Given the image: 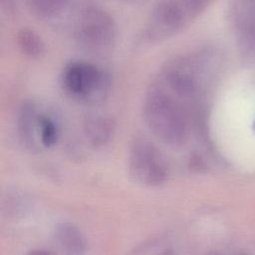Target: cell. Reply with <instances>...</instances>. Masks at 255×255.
I'll use <instances>...</instances> for the list:
<instances>
[{"label": "cell", "mask_w": 255, "mask_h": 255, "mask_svg": "<svg viewBox=\"0 0 255 255\" xmlns=\"http://www.w3.org/2000/svg\"><path fill=\"white\" fill-rule=\"evenodd\" d=\"M187 107L155 81L145 94L143 118L150 131L163 143L182 145L188 135Z\"/></svg>", "instance_id": "cell-1"}, {"label": "cell", "mask_w": 255, "mask_h": 255, "mask_svg": "<svg viewBox=\"0 0 255 255\" xmlns=\"http://www.w3.org/2000/svg\"><path fill=\"white\" fill-rule=\"evenodd\" d=\"M61 85L73 99L86 104H99L108 98L112 78L106 70L92 63L73 61L64 68Z\"/></svg>", "instance_id": "cell-2"}, {"label": "cell", "mask_w": 255, "mask_h": 255, "mask_svg": "<svg viewBox=\"0 0 255 255\" xmlns=\"http://www.w3.org/2000/svg\"><path fill=\"white\" fill-rule=\"evenodd\" d=\"M128 173L141 185L159 186L168 178V166L160 150L148 139L136 137L128 151Z\"/></svg>", "instance_id": "cell-3"}, {"label": "cell", "mask_w": 255, "mask_h": 255, "mask_svg": "<svg viewBox=\"0 0 255 255\" xmlns=\"http://www.w3.org/2000/svg\"><path fill=\"white\" fill-rule=\"evenodd\" d=\"M116 32L113 17L102 9L91 7L83 13L76 36L78 43L86 51L101 54L114 45Z\"/></svg>", "instance_id": "cell-4"}, {"label": "cell", "mask_w": 255, "mask_h": 255, "mask_svg": "<svg viewBox=\"0 0 255 255\" xmlns=\"http://www.w3.org/2000/svg\"><path fill=\"white\" fill-rule=\"evenodd\" d=\"M188 19L183 5L175 0H162L153 9L143 37L151 43L165 40L178 33Z\"/></svg>", "instance_id": "cell-5"}, {"label": "cell", "mask_w": 255, "mask_h": 255, "mask_svg": "<svg viewBox=\"0 0 255 255\" xmlns=\"http://www.w3.org/2000/svg\"><path fill=\"white\" fill-rule=\"evenodd\" d=\"M39 106L33 101H25L19 108L17 115V134L21 144L30 152L42 150L39 138Z\"/></svg>", "instance_id": "cell-6"}, {"label": "cell", "mask_w": 255, "mask_h": 255, "mask_svg": "<svg viewBox=\"0 0 255 255\" xmlns=\"http://www.w3.org/2000/svg\"><path fill=\"white\" fill-rule=\"evenodd\" d=\"M115 122L112 118L93 114L89 115L84 121V134L87 141L94 147H103L113 138L115 133Z\"/></svg>", "instance_id": "cell-7"}, {"label": "cell", "mask_w": 255, "mask_h": 255, "mask_svg": "<svg viewBox=\"0 0 255 255\" xmlns=\"http://www.w3.org/2000/svg\"><path fill=\"white\" fill-rule=\"evenodd\" d=\"M55 240L61 250L67 254H84L87 241L83 232L69 222L59 223L54 231Z\"/></svg>", "instance_id": "cell-8"}, {"label": "cell", "mask_w": 255, "mask_h": 255, "mask_svg": "<svg viewBox=\"0 0 255 255\" xmlns=\"http://www.w3.org/2000/svg\"><path fill=\"white\" fill-rule=\"evenodd\" d=\"M237 22L242 37L255 44V0H238Z\"/></svg>", "instance_id": "cell-9"}, {"label": "cell", "mask_w": 255, "mask_h": 255, "mask_svg": "<svg viewBox=\"0 0 255 255\" xmlns=\"http://www.w3.org/2000/svg\"><path fill=\"white\" fill-rule=\"evenodd\" d=\"M16 41L21 52L31 59H40L45 54L46 46L44 41L31 29L23 28L19 30Z\"/></svg>", "instance_id": "cell-10"}, {"label": "cell", "mask_w": 255, "mask_h": 255, "mask_svg": "<svg viewBox=\"0 0 255 255\" xmlns=\"http://www.w3.org/2000/svg\"><path fill=\"white\" fill-rule=\"evenodd\" d=\"M60 137V128L57 121L45 112L39 118V138L43 148H50L57 144Z\"/></svg>", "instance_id": "cell-11"}, {"label": "cell", "mask_w": 255, "mask_h": 255, "mask_svg": "<svg viewBox=\"0 0 255 255\" xmlns=\"http://www.w3.org/2000/svg\"><path fill=\"white\" fill-rule=\"evenodd\" d=\"M30 11L39 18L49 19L61 14L68 5V0H26Z\"/></svg>", "instance_id": "cell-12"}, {"label": "cell", "mask_w": 255, "mask_h": 255, "mask_svg": "<svg viewBox=\"0 0 255 255\" xmlns=\"http://www.w3.org/2000/svg\"><path fill=\"white\" fill-rule=\"evenodd\" d=\"M209 0H183L182 4L189 18H193L204 10Z\"/></svg>", "instance_id": "cell-13"}, {"label": "cell", "mask_w": 255, "mask_h": 255, "mask_svg": "<svg viewBox=\"0 0 255 255\" xmlns=\"http://www.w3.org/2000/svg\"><path fill=\"white\" fill-rule=\"evenodd\" d=\"M252 128H253V130H254V132H255V122H254V124H253V127H252Z\"/></svg>", "instance_id": "cell-14"}]
</instances>
